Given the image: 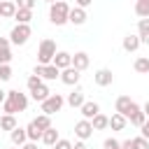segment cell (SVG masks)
I'll use <instances>...</instances> for the list:
<instances>
[{"instance_id": "obj_1", "label": "cell", "mask_w": 149, "mask_h": 149, "mask_svg": "<svg viewBox=\"0 0 149 149\" xmlns=\"http://www.w3.org/2000/svg\"><path fill=\"white\" fill-rule=\"evenodd\" d=\"M28 109V95L21 93L19 88L7 91V98L2 102V112L5 114H16V112H26Z\"/></svg>"}, {"instance_id": "obj_2", "label": "cell", "mask_w": 149, "mask_h": 149, "mask_svg": "<svg viewBox=\"0 0 149 149\" xmlns=\"http://www.w3.org/2000/svg\"><path fill=\"white\" fill-rule=\"evenodd\" d=\"M70 5L65 2V0H56V2H51L49 5V21L54 23V26H65V23H70Z\"/></svg>"}, {"instance_id": "obj_3", "label": "cell", "mask_w": 149, "mask_h": 149, "mask_svg": "<svg viewBox=\"0 0 149 149\" xmlns=\"http://www.w3.org/2000/svg\"><path fill=\"white\" fill-rule=\"evenodd\" d=\"M56 51H58V49H56V42H54V40H49V37L42 40L40 47H37V63H40V65H49V63L54 61Z\"/></svg>"}, {"instance_id": "obj_4", "label": "cell", "mask_w": 149, "mask_h": 149, "mask_svg": "<svg viewBox=\"0 0 149 149\" xmlns=\"http://www.w3.org/2000/svg\"><path fill=\"white\" fill-rule=\"evenodd\" d=\"M114 109H116L119 114H123L126 119H130V116H133L137 109H142V107H140L135 100H130V95H119L116 102H114Z\"/></svg>"}, {"instance_id": "obj_5", "label": "cell", "mask_w": 149, "mask_h": 149, "mask_svg": "<svg viewBox=\"0 0 149 149\" xmlns=\"http://www.w3.org/2000/svg\"><path fill=\"white\" fill-rule=\"evenodd\" d=\"M33 35V30H30V23H16L14 28H12V33H9V42L12 44H16V47H21V44H26L28 42V37Z\"/></svg>"}, {"instance_id": "obj_6", "label": "cell", "mask_w": 149, "mask_h": 149, "mask_svg": "<svg viewBox=\"0 0 149 149\" xmlns=\"http://www.w3.org/2000/svg\"><path fill=\"white\" fill-rule=\"evenodd\" d=\"M65 105V98L61 95V93H51L47 100H42L40 102V109H42V114H56V112H61V107Z\"/></svg>"}, {"instance_id": "obj_7", "label": "cell", "mask_w": 149, "mask_h": 149, "mask_svg": "<svg viewBox=\"0 0 149 149\" xmlns=\"http://www.w3.org/2000/svg\"><path fill=\"white\" fill-rule=\"evenodd\" d=\"M33 72H35V74H40L44 81H54L56 77H61V70H58L54 63H49V65H40V63H37Z\"/></svg>"}, {"instance_id": "obj_8", "label": "cell", "mask_w": 149, "mask_h": 149, "mask_svg": "<svg viewBox=\"0 0 149 149\" xmlns=\"http://www.w3.org/2000/svg\"><path fill=\"white\" fill-rule=\"evenodd\" d=\"M74 135L79 137V140H88L91 135H93V123H91V119H79L77 123H74Z\"/></svg>"}, {"instance_id": "obj_9", "label": "cell", "mask_w": 149, "mask_h": 149, "mask_svg": "<svg viewBox=\"0 0 149 149\" xmlns=\"http://www.w3.org/2000/svg\"><path fill=\"white\" fill-rule=\"evenodd\" d=\"M79 77H81V72H79L77 68L70 65V68L61 70V77H58V79H61L65 86H77V84H79Z\"/></svg>"}, {"instance_id": "obj_10", "label": "cell", "mask_w": 149, "mask_h": 149, "mask_svg": "<svg viewBox=\"0 0 149 149\" xmlns=\"http://www.w3.org/2000/svg\"><path fill=\"white\" fill-rule=\"evenodd\" d=\"M93 81H95L98 86H112V81H114V74H112V70H109V68H100V70H95V74H93Z\"/></svg>"}, {"instance_id": "obj_11", "label": "cell", "mask_w": 149, "mask_h": 149, "mask_svg": "<svg viewBox=\"0 0 149 149\" xmlns=\"http://www.w3.org/2000/svg\"><path fill=\"white\" fill-rule=\"evenodd\" d=\"M65 102H68V105H70L72 109H74V107L79 109V107H81V105L86 102V95H84V91H81L79 86H74V91H72V93H68V98H65Z\"/></svg>"}, {"instance_id": "obj_12", "label": "cell", "mask_w": 149, "mask_h": 149, "mask_svg": "<svg viewBox=\"0 0 149 149\" xmlns=\"http://www.w3.org/2000/svg\"><path fill=\"white\" fill-rule=\"evenodd\" d=\"M86 19H88V16H86V9H84V7H77V5H74V7L70 9V23H72V26H84Z\"/></svg>"}, {"instance_id": "obj_13", "label": "cell", "mask_w": 149, "mask_h": 149, "mask_svg": "<svg viewBox=\"0 0 149 149\" xmlns=\"http://www.w3.org/2000/svg\"><path fill=\"white\" fill-rule=\"evenodd\" d=\"M140 35H133V33H128L126 37H123V42H121V47H123V51H128V54H133V51H137L140 49Z\"/></svg>"}, {"instance_id": "obj_14", "label": "cell", "mask_w": 149, "mask_h": 149, "mask_svg": "<svg viewBox=\"0 0 149 149\" xmlns=\"http://www.w3.org/2000/svg\"><path fill=\"white\" fill-rule=\"evenodd\" d=\"M51 63H54L58 70H65V68L72 65V54H68V51H56V56H54Z\"/></svg>"}, {"instance_id": "obj_15", "label": "cell", "mask_w": 149, "mask_h": 149, "mask_svg": "<svg viewBox=\"0 0 149 149\" xmlns=\"http://www.w3.org/2000/svg\"><path fill=\"white\" fill-rule=\"evenodd\" d=\"M88 63H91V58H88L86 51H77V54L72 56V68H77L79 72H84V70L88 68Z\"/></svg>"}, {"instance_id": "obj_16", "label": "cell", "mask_w": 149, "mask_h": 149, "mask_svg": "<svg viewBox=\"0 0 149 149\" xmlns=\"http://www.w3.org/2000/svg\"><path fill=\"white\" fill-rule=\"evenodd\" d=\"M9 140H12V144H14V147H21V144H26V142H28V133H26V128L16 126V128L9 133Z\"/></svg>"}, {"instance_id": "obj_17", "label": "cell", "mask_w": 149, "mask_h": 149, "mask_svg": "<svg viewBox=\"0 0 149 149\" xmlns=\"http://www.w3.org/2000/svg\"><path fill=\"white\" fill-rule=\"evenodd\" d=\"M16 2L14 0H0V16L2 19H14V14H16Z\"/></svg>"}, {"instance_id": "obj_18", "label": "cell", "mask_w": 149, "mask_h": 149, "mask_svg": "<svg viewBox=\"0 0 149 149\" xmlns=\"http://www.w3.org/2000/svg\"><path fill=\"white\" fill-rule=\"evenodd\" d=\"M79 112H81V116H84V119H93V116L100 112V105H98V102H93V100H86V102L79 107Z\"/></svg>"}, {"instance_id": "obj_19", "label": "cell", "mask_w": 149, "mask_h": 149, "mask_svg": "<svg viewBox=\"0 0 149 149\" xmlns=\"http://www.w3.org/2000/svg\"><path fill=\"white\" fill-rule=\"evenodd\" d=\"M137 35H140L142 44H149V16H144V19L137 21Z\"/></svg>"}, {"instance_id": "obj_20", "label": "cell", "mask_w": 149, "mask_h": 149, "mask_svg": "<svg viewBox=\"0 0 149 149\" xmlns=\"http://www.w3.org/2000/svg\"><path fill=\"white\" fill-rule=\"evenodd\" d=\"M9 37H0V65L12 61V49H9Z\"/></svg>"}, {"instance_id": "obj_21", "label": "cell", "mask_w": 149, "mask_h": 149, "mask_svg": "<svg viewBox=\"0 0 149 149\" xmlns=\"http://www.w3.org/2000/svg\"><path fill=\"white\" fill-rule=\"evenodd\" d=\"M49 95H51V91L47 88V84H40L37 88H33V91H30V98H33L35 102H42V100H47Z\"/></svg>"}, {"instance_id": "obj_22", "label": "cell", "mask_w": 149, "mask_h": 149, "mask_svg": "<svg viewBox=\"0 0 149 149\" xmlns=\"http://www.w3.org/2000/svg\"><path fill=\"white\" fill-rule=\"evenodd\" d=\"M126 123H128V119H126L123 114H119V112H114V114L109 116V128H112V130H123Z\"/></svg>"}, {"instance_id": "obj_23", "label": "cell", "mask_w": 149, "mask_h": 149, "mask_svg": "<svg viewBox=\"0 0 149 149\" xmlns=\"http://www.w3.org/2000/svg\"><path fill=\"white\" fill-rule=\"evenodd\" d=\"M58 140H61V135H58V130H56L54 126H51V128H47V130L42 133V142H44L47 147H54Z\"/></svg>"}, {"instance_id": "obj_24", "label": "cell", "mask_w": 149, "mask_h": 149, "mask_svg": "<svg viewBox=\"0 0 149 149\" xmlns=\"http://www.w3.org/2000/svg\"><path fill=\"white\" fill-rule=\"evenodd\" d=\"M91 123H93V130H105V128H109V116H105L102 112H98L91 119Z\"/></svg>"}, {"instance_id": "obj_25", "label": "cell", "mask_w": 149, "mask_h": 149, "mask_svg": "<svg viewBox=\"0 0 149 149\" xmlns=\"http://www.w3.org/2000/svg\"><path fill=\"white\" fill-rule=\"evenodd\" d=\"M19 123H16V119H14V114H2L0 116V130H14Z\"/></svg>"}, {"instance_id": "obj_26", "label": "cell", "mask_w": 149, "mask_h": 149, "mask_svg": "<svg viewBox=\"0 0 149 149\" xmlns=\"http://www.w3.org/2000/svg\"><path fill=\"white\" fill-rule=\"evenodd\" d=\"M133 70H135L137 74H149V58H147V56H140V58H135V63H133Z\"/></svg>"}, {"instance_id": "obj_27", "label": "cell", "mask_w": 149, "mask_h": 149, "mask_svg": "<svg viewBox=\"0 0 149 149\" xmlns=\"http://www.w3.org/2000/svg\"><path fill=\"white\" fill-rule=\"evenodd\" d=\"M14 19H16V23H30V19H33V9H23V7H19L16 14H14Z\"/></svg>"}, {"instance_id": "obj_28", "label": "cell", "mask_w": 149, "mask_h": 149, "mask_svg": "<svg viewBox=\"0 0 149 149\" xmlns=\"http://www.w3.org/2000/svg\"><path fill=\"white\" fill-rule=\"evenodd\" d=\"M33 123L44 133L47 128H51V116H49V114H40V116H35V119H33Z\"/></svg>"}, {"instance_id": "obj_29", "label": "cell", "mask_w": 149, "mask_h": 149, "mask_svg": "<svg viewBox=\"0 0 149 149\" xmlns=\"http://www.w3.org/2000/svg\"><path fill=\"white\" fill-rule=\"evenodd\" d=\"M135 14L140 19L149 16V0H135Z\"/></svg>"}, {"instance_id": "obj_30", "label": "cell", "mask_w": 149, "mask_h": 149, "mask_svg": "<svg viewBox=\"0 0 149 149\" xmlns=\"http://www.w3.org/2000/svg\"><path fill=\"white\" fill-rule=\"evenodd\" d=\"M26 133H28V140H33V142H37V140H42V130L30 121L28 126H26Z\"/></svg>"}, {"instance_id": "obj_31", "label": "cell", "mask_w": 149, "mask_h": 149, "mask_svg": "<svg viewBox=\"0 0 149 149\" xmlns=\"http://www.w3.org/2000/svg\"><path fill=\"white\" fill-rule=\"evenodd\" d=\"M128 121H130L133 126L142 128V126H144V121H147V114H144V109H137V112H135V114H133V116H130Z\"/></svg>"}, {"instance_id": "obj_32", "label": "cell", "mask_w": 149, "mask_h": 149, "mask_svg": "<svg viewBox=\"0 0 149 149\" xmlns=\"http://www.w3.org/2000/svg\"><path fill=\"white\" fill-rule=\"evenodd\" d=\"M26 84H28V91H33V88H37L40 84H44V79H42L40 74H35V72H33V74L28 77V81H26Z\"/></svg>"}, {"instance_id": "obj_33", "label": "cell", "mask_w": 149, "mask_h": 149, "mask_svg": "<svg viewBox=\"0 0 149 149\" xmlns=\"http://www.w3.org/2000/svg\"><path fill=\"white\" fill-rule=\"evenodd\" d=\"M9 79H12V65L2 63L0 65V81H9Z\"/></svg>"}, {"instance_id": "obj_34", "label": "cell", "mask_w": 149, "mask_h": 149, "mask_svg": "<svg viewBox=\"0 0 149 149\" xmlns=\"http://www.w3.org/2000/svg\"><path fill=\"white\" fill-rule=\"evenodd\" d=\"M133 149H149V140L147 137H133Z\"/></svg>"}, {"instance_id": "obj_35", "label": "cell", "mask_w": 149, "mask_h": 149, "mask_svg": "<svg viewBox=\"0 0 149 149\" xmlns=\"http://www.w3.org/2000/svg\"><path fill=\"white\" fill-rule=\"evenodd\" d=\"M51 149H74V144H72L70 140H63V137H61V140H58V142H56Z\"/></svg>"}, {"instance_id": "obj_36", "label": "cell", "mask_w": 149, "mask_h": 149, "mask_svg": "<svg viewBox=\"0 0 149 149\" xmlns=\"http://www.w3.org/2000/svg\"><path fill=\"white\" fill-rule=\"evenodd\" d=\"M114 147H121V142H116L114 137H107V140L102 142V149H114Z\"/></svg>"}, {"instance_id": "obj_37", "label": "cell", "mask_w": 149, "mask_h": 149, "mask_svg": "<svg viewBox=\"0 0 149 149\" xmlns=\"http://www.w3.org/2000/svg\"><path fill=\"white\" fill-rule=\"evenodd\" d=\"M16 7H23V9H33L35 7V0H14Z\"/></svg>"}, {"instance_id": "obj_38", "label": "cell", "mask_w": 149, "mask_h": 149, "mask_svg": "<svg viewBox=\"0 0 149 149\" xmlns=\"http://www.w3.org/2000/svg\"><path fill=\"white\" fill-rule=\"evenodd\" d=\"M140 130H142V137H147V140H149V116H147V121H144V126H142Z\"/></svg>"}, {"instance_id": "obj_39", "label": "cell", "mask_w": 149, "mask_h": 149, "mask_svg": "<svg viewBox=\"0 0 149 149\" xmlns=\"http://www.w3.org/2000/svg\"><path fill=\"white\" fill-rule=\"evenodd\" d=\"M21 149H37V142H33V140H28L26 144H21Z\"/></svg>"}, {"instance_id": "obj_40", "label": "cell", "mask_w": 149, "mask_h": 149, "mask_svg": "<svg viewBox=\"0 0 149 149\" xmlns=\"http://www.w3.org/2000/svg\"><path fill=\"white\" fill-rule=\"evenodd\" d=\"M74 2H77V7H84V9H86L88 5H93V0H74Z\"/></svg>"}, {"instance_id": "obj_41", "label": "cell", "mask_w": 149, "mask_h": 149, "mask_svg": "<svg viewBox=\"0 0 149 149\" xmlns=\"http://www.w3.org/2000/svg\"><path fill=\"white\" fill-rule=\"evenodd\" d=\"M121 149H133V137L130 140H123L121 142Z\"/></svg>"}, {"instance_id": "obj_42", "label": "cell", "mask_w": 149, "mask_h": 149, "mask_svg": "<svg viewBox=\"0 0 149 149\" xmlns=\"http://www.w3.org/2000/svg\"><path fill=\"white\" fill-rule=\"evenodd\" d=\"M74 149H88V147H86V140H79V142H74Z\"/></svg>"}, {"instance_id": "obj_43", "label": "cell", "mask_w": 149, "mask_h": 149, "mask_svg": "<svg viewBox=\"0 0 149 149\" xmlns=\"http://www.w3.org/2000/svg\"><path fill=\"white\" fill-rule=\"evenodd\" d=\"M5 98H7V91H2V88H0V105L5 102Z\"/></svg>"}, {"instance_id": "obj_44", "label": "cell", "mask_w": 149, "mask_h": 149, "mask_svg": "<svg viewBox=\"0 0 149 149\" xmlns=\"http://www.w3.org/2000/svg\"><path fill=\"white\" fill-rule=\"evenodd\" d=\"M142 109H144V114H147V116H149V100H147V102H144V105H142Z\"/></svg>"}, {"instance_id": "obj_45", "label": "cell", "mask_w": 149, "mask_h": 149, "mask_svg": "<svg viewBox=\"0 0 149 149\" xmlns=\"http://www.w3.org/2000/svg\"><path fill=\"white\" fill-rule=\"evenodd\" d=\"M44 2H49V5H51V2H56V0H44Z\"/></svg>"}, {"instance_id": "obj_46", "label": "cell", "mask_w": 149, "mask_h": 149, "mask_svg": "<svg viewBox=\"0 0 149 149\" xmlns=\"http://www.w3.org/2000/svg\"><path fill=\"white\" fill-rule=\"evenodd\" d=\"M12 149H21V147H12Z\"/></svg>"}, {"instance_id": "obj_47", "label": "cell", "mask_w": 149, "mask_h": 149, "mask_svg": "<svg viewBox=\"0 0 149 149\" xmlns=\"http://www.w3.org/2000/svg\"><path fill=\"white\" fill-rule=\"evenodd\" d=\"M114 149H121V147H114Z\"/></svg>"}, {"instance_id": "obj_48", "label": "cell", "mask_w": 149, "mask_h": 149, "mask_svg": "<svg viewBox=\"0 0 149 149\" xmlns=\"http://www.w3.org/2000/svg\"><path fill=\"white\" fill-rule=\"evenodd\" d=\"M0 21H2V16H0Z\"/></svg>"}, {"instance_id": "obj_49", "label": "cell", "mask_w": 149, "mask_h": 149, "mask_svg": "<svg viewBox=\"0 0 149 149\" xmlns=\"http://www.w3.org/2000/svg\"><path fill=\"white\" fill-rule=\"evenodd\" d=\"M49 149H51V147H49Z\"/></svg>"}]
</instances>
